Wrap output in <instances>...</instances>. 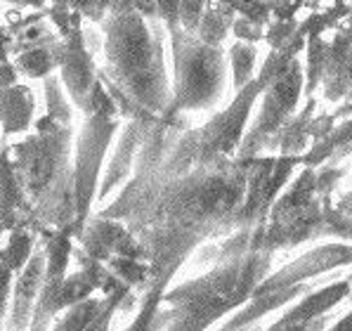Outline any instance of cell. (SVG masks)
<instances>
[{
  "instance_id": "1",
  "label": "cell",
  "mask_w": 352,
  "mask_h": 331,
  "mask_svg": "<svg viewBox=\"0 0 352 331\" xmlns=\"http://www.w3.org/2000/svg\"><path fill=\"white\" fill-rule=\"evenodd\" d=\"M243 194L246 159L234 156L177 175H133L100 215L126 222L144 248L149 286L166 289L189 253L236 230Z\"/></svg>"
},
{
  "instance_id": "2",
  "label": "cell",
  "mask_w": 352,
  "mask_h": 331,
  "mask_svg": "<svg viewBox=\"0 0 352 331\" xmlns=\"http://www.w3.org/2000/svg\"><path fill=\"white\" fill-rule=\"evenodd\" d=\"M104 67L100 76L118 88L149 121L170 111V78L164 59V26L133 8V0H113L104 21Z\"/></svg>"
},
{
  "instance_id": "3",
  "label": "cell",
  "mask_w": 352,
  "mask_h": 331,
  "mask_svg": "<svg viewBox=\"0 0 352 331\" xmlns=\"http://www.w3.org/2000/svg\"><path fill=\"white\" fill-rule=\"evenodd\" d=\"M272 253L246 251L213 263L206 275L166 291V331H208L251 298L270 275Z\"/></svg>"
},
{
  "instance_id": "4",
  "label": "cell",
  "mask_w": 352,
  "mask_h": 331,
  "mask_svg": "<svg viewBox=\"0 0 352 331\" xmlns=\"http://www.w3.org/2000/svg\"><path fill=\"white\" fill-rule=\"evenodd\" d=\"M348 265H352V244L336 242L312 248L305 256L296 258L294 263L284 265L277 273H270L256 286L251 298L239 310L232 312L223 327L215 331H239L243 327L263 322L267 314L291 306L310 289H315V286H310V281L317 279L319 275L331 273L336 268H348Z\"/></svg>"
},
{
  "instance_id": "5",
  "label": "cell",
  "mask_w": 352,
  "mask_h": 331,
  "mask_svg": "<svg viewBox=\"0 0 352 331\" xmlns=\"http://www.w3.org/2000/svg\"><path fill=\"white\" fill-rule=\"evenodd\" d=\"M168 38L173 52L170 111L187 114L215 107L225 95L230 67L223 45H208L182 26L168 29Z\"/></svg>"
},
{
  "instance_id": "6",
  "label": "cell",
  "mask_w": 352,
  "mask_h": 331,
  "mask_svg": "<svg viewBox=\"0 0 352 331\" xmlns=\"http://www.w3.org/2000/svg\"><path fill=\"white\" fill-rule=\"evenodd\" d=\"M72 135V126H62L50 116H41L34 123V133L29 130L21 142L10 147L29 206L74 171Z\"/></svg>"
},
{
  "instance_id": "7",
  "label": "cell",
  "mask_w": 352,
  "mask_h": 331,
  "mask_svg": "<svg viewBox=\"0 0 352 331\" xmlns=\"http://www.w3.org/2000/svg\"><path fill=\"white\" fill-rule=\"evenodd\" d=\"M121 130V118L85 116L74 147V189H76V235L93 215V204L100 189L104 159L113 135Z\"/></svg>"
},
{
  "instance_id": "8",
  "label": "cell",
  "mask_w": 352,
  "mask_h": 331,
  "mask_svg": "<svg viewBox=\"0 0 352 331\" xmlns=\"http://www.w3.org/2000/svg\"><path fill=\"white\" fill-rule=\"evenodd\" d=\"M300 90H302V67L298 59H294L291 67L277 81L265 85L263 105H260V111L256 121H253V126L243 135L236 156H241V159L258 156L260 151L270 147V142L277 138V133L284 128V123L294 116Z\"/></svg>"
},
{
  "instance_id": "9",
  "label": "cell",
  "mask_w": 352,
  "mask_h": 331,
  "mask_svg": "<svg viewBox=\"0 0 352 331\" xmlns=\"http://www.w3.org/2000/svg\"><path fill=\"white\" fill-rule=\"evenodd\" d=\"M352 294V275L327 286H315L296 303H291L270 327L258 331H324L329 312Z\"/></svg>"
},
{
  "instance_id": "10",
  "label": "cell",
  "mask_w": 352,
  "mask_h": 331,
  "mask_svg": "<svg viewBox=\"0 0 352 331\" xmlns=\"http://www.w3.org/2000/svg\"><path fill=\"white\" fill-rule=\"evenodd\" d=\"M83 17L76 19L69 34L62 38L59 45V78H62L67 95L72 97L74 107L83 111L85 100H88L90 90H93L97 81V64L95 55L85 47L83 41Z\"/></svg>"
},
{
  "instance_id": "11",
  "label": "cell",
  "mask_w": 352,
  "mask_h": 331,
  "mask_svg": "<svg viewBox=\"0 0 352 331\" xmlns=\"http://www.w3.org/2000/svg\"><path fill=\"white\" fill-rule=\"evenodd\" d=\"M76 242L80 244V251L100 263H107L111 256L144 258L142 244L135 239L126 222L107 218V215H90L76 235Z\"/></svg>"
},
{
  "instance_id": "12",
  "label": "cell",
  "mask_w": 352,
  "mask_h": 331,
  "mask_svg": "<svg viewBox=\"0 0 352 331\" xmlns=\"http://www.w3.org/2000/svg\"><path fill=\"white\" fill-rule=\"evenodd\" d=\"M130 286L123 281H116L109 291H104L102 298H85L67 308L59 317L52 322V329L47 331H109V324L118 308L130 298Z\"/></svg>"
},
{
  "instance_id": "13",
  "label": "cell",
  "mask_w": 352,
  "mask_h": 331,
  "mask_svg": "<svg viewBox=\"0 0 352 331\" xmlns=\"http://www.w3.org/2000/svg\"><path fill=\"white\" fill-rule=\"evenodd\" d=\"M43 279H45V251H43L41 244H36L31 258L14 275L12 291H10L8 331H29L38 296H41Z\"/></svg>"
},
{
  "instance_id": "14",
  "label": "cell",
  "mask_w": 352,
  "mask_h": 331,
  "mask_svg": "<svg viewBox=\"0 0 352 331\" xmlns=\"http://www.w3.org/2000/svg\"><path fill=\"white\" fill-rule=\"evenodd\" d=\"M149 121H126V126L121 128L118 135V142L113 147V154L109 159V164L102 171V180L100 189H97V199L104 202L107 197H111L116 189H121L135 171V159H138V149L140 142L144 138V130H147Z\"/></svg>"
},
{
  "instance_id": "15",
  "label": "cell",
  "mask_w": 352,
  "mask_h": 331,
  "mask_svg": "<svg viewBox=\"0 0 352 331\" xmlns=\"http://www.w3.org/2000/svg\"><path fill=\"white\" fill-rule=\"evenodd\" d=\"M26 211H29V199H26L24 184L19 180L10 147H3V156H0V239L14 227L24 225Z\"/></svg>"
},
{
  "instance_id": "16",
  "label": "cell",
  "mask_w": 352,
  "mask_h": 331,
  "mask_svg": "<svg viewBox=\"0 0 352 331\" xmlns=\"http://www.w3.org/2000/svg\"><path fill=\"white\" fill-rule=\"evenodd\" d=\"M36 123V100L34 90L29 85H12V88L0 90V135L12 138V135L29 133Z\"/></svg>"
},
{
  "instance_id": "17",
  "label": "cell",
  "mask_w": 352,
  "mask_h": 331,
  "mask_svg": "<svg viewBox=\"0 0 352 331\" xmlns=\"http://www.w3.org/2000/svg\"><path fill=\"white\" fill-rule=\"evenodd\" d=\"M59 45H62V36H55L52 41L38 43L26 50L14 55V67L19 76L24 78H45V76L55 74L59 69Z\"/></svg>"
},
{
  "instance_id": "18",
  "label": "cell",
  "mask_w": 352,
  "mask_h": 331,
  "mask_svg": "<svg viewBox=\"0 0 352 331\" xmlns=\"http://www.w3.org/2000/svg\"><path fill=\"white\" fill-rule=\"evenodd\" d=\"M166 289L161 286H149L144 289L142 306H140L138 314L133 317V322L128 324V329L123 331H166V310L161 308Z\"/></svg>"
},
{
  "instance_id": "19",
  "label": "cell",
  "mask_w": 352,
  "mask_h": 331,
  "mask_svg": "<svg viewBox=\"0 0 352 331\" xmlns=\"http://www.w3.org/2000/svg\"><path fill=\"white\" fill-rule=\"evenodd\" d=\"M36 244H38V235L31 227H26V225L14 227L12 232H8V242L0 248V260L8 263L10 268L14 270V275H17L26 265V260L31 258Z\"/></svg>"
},
{
  "instance_id": "20",
  "label": "cell",
  "mask_w": 352,
  "mask_h": 331,
  "mask_svg": "<svg viewBox=\"0 0 352 331\" xmlns=\"http://www.w3.org/2000/svg\"><path fill=\"white\" fill-rule=\"evenodd\" d=\"M43 92H45V116H50L52 121L62 123V126H72L74 121V102L67 95L62 78L55 74L43 78Z\"/></svg>"
},
{
  "instance_id": "21",
  "label": "cell",
  "mask_w": 352,
  "mask_h": 331,
  "mask_svg": "<svg viewBox=\"0 0 352 331\" xmlns=\"http://www.w3.org/2000/svg\"><path fill=\"white\" fill-rule=\"evenodd\" d=\"M232 21H234V12L223 8V5L206 8L204 17L199 21V29L194 34L201 38L204 43H208V45H223V41L232 29Z\"/></svg>"
},
{
  "instance_id": "22",
  "label": "cell",
  "mask_w": 352,
  "mask_h": 331,
  "mask_svg": "<svg viewBox=\"0 0 352 331\" xmlns=\"http://www.w3.org/2000/svg\"><path fill=\"white\" fill-rule=\"evenodd\" d=\"M256 45L246 41H239L230 47V69H232V78H234V88L241 90L246 83L253 81V69H256Z\"/></svg>"
},
{
  "instance_id": "23",
  "label": "cell",
  "mask_w": 352,
  "mask_h": 331,
  "mask_svg": "<svg viewBox=\"0 0 352 331\" xmlns=\"http://www.w3.org/2000/svg\"><path fill=\"white\" fill-rule=\"evenodd\" d=\"M206 8H208V0H180V26L189 34L199 29V21H201Z\"/></svg>"
},
{
  "instance_id": "24",
  "label": "cell",
  "mask_w": 352,
  "mask_h": 331,
  "mask_svg": "<svg viewBox=\"0 0 352 331\" xmlns=\"http://www.w3.org/2000/svg\"><path fill=\"white\" fill-rule=\"evenodd\" d=\"M156 19L168 29L180 26V0H156Z\"/></svg>"
},
{
  "instance_id": "25",
  "label": "cell",
  "mask_w": 352,
  "mask_h": 331,
  "mask_svg": "<svg viewBox=\"0 0 352 331\" xmlns=\"http://www.w3.org/2000/svg\"><path fill=\"white\" fill-rule=\"evenodd\" d=\"M72 8L83 19L93 21V24H102L104 17H107V12L100 8V5H97V0H72Z\"/></svg>"
},
{
  "instance_id": "26",
  "label": "cell",
  "mask_w": 352,
  "mask_h": 331,
  "mask_svg": "<svg viewBox=\"0 0 352 331\" xmlns=\"http://www.w3.org/2000/svg\"><path fill=\"white\" fill-rule=\"evenodd\" d=\"M19 83V72L14 67L12 59H5L0 62V90L3 88H12V85Z\"/></svg>"
},
{
  "instance_id": "27",
  "label": "cell",
  "mask_w": 352,
  "mask_h": 331,
  "mask_svg": "<svg viewBox=\"0 0 352 331\" xmlns=\"http://www.w3.org/2000/svg\"><path fill=\"white\" fill-rule=\"evenodd\" d=\"M133 8L147 19H156V0H133Z\"/></svg>"
},
{
  "instance_id": "28",
  "label": "cell",
  "mask_w": 352,
  "mask_h": 331,
  "mask_svg": "<svg viewBox=\"0 0 352 331\" xmlns=\"http://www.w3.org/2000/svg\"><path fill=\"white\" fill-rule=\"evenodd\" d=\"M10 55H12V36L0 26V62L10 59Z\"/></svg>"
},
{
  "instance_id": "29",
  "label": "cell",
  "mask_w": 352,
  "mask_h": 331,
  "mask_svg": "<svg viewBox=\"0 0 352 331\" xmlns=\"http://www.w3.org/2000/svg\"><path fill=\"white\" fill-rule=\"evenodd\" d=\"M324 331H352V310L350 312H345L343 317H338L336 322L331 324L329 329H324Z\"/></svg>"
},
{
  "instance_id": "30",
  "label": "cell",
  "mask_w": 352,
  "mask_h": 331,
  "mask_svg": "<svg viewBox=\"0 0 352 331\" xmlns=\"http://www.w3.org/2000/svg\"><path fill=\"white\" fill-rule=\"evenodd\" d=\"M5 3H14V5H21V8H34V10L47 8V0H5Z\"/></svg>"
},
{
  "instance_id": "31",
  "label": "cell",
  "mask_w": 352,
  "mask_h": 331,
  "mask_svg": "<svg viewBox=\"0 0 352 331\" xmlns=\"http://www.w3.org/2000/svg\"><path fill=\"white\" fill-rule=\"evenodd\" d=\"M336 209L340 211V213H345V215H352V189L345 197H340V202L336 204Z\"/></svg>"
},
{
  "instance_id": "32",
  "label": "cell",
  "mask_w": 352,
  "mask_h": 331,
  "mask_svg": "<svg viewBox=\"0 0 352 331\" xmlns=\"http://www.w3.org/2000/svg\"><path fill=\"white\" fill-rule=\"evenodd\" d=\"M111 3H113V0H97V5H100V8H102V10H104V12H109Z\"/></svg>"
},
{
  "instance_id": "33",
  "label": "cell",
  "mask_w": 352,
  "mask_h": 331,
  "mask_svg": "<svg viewBox=\"0 0 352 331\" xmlns=\"http://www.w3.org/2000/svg\"><path fill=\"white\" fill-rule=\"evenodd\" d=\"M0 156H3V145H0Z\"/></svg>"
}]
</instances>
